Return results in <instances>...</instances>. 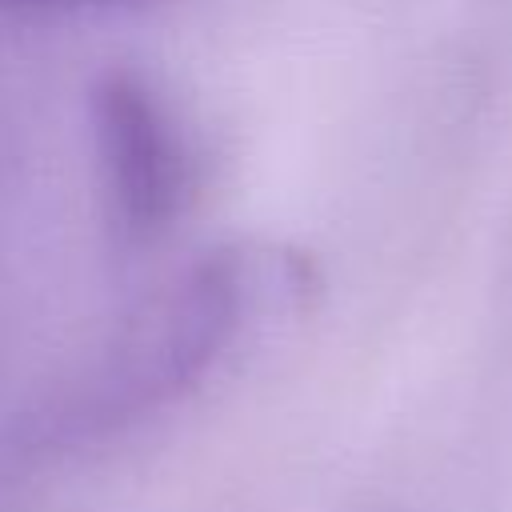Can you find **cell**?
<instances>
[{
  "mask_svg": "<svg viewBox=\"0 0 512 512\" xmlns=\"http://www.w3.org/2000/svg\"><path fill=\"white\" fill-rule=\"evenodd\" d=\"M92 144L112 228L140 244L160 236L188 200V144L172 108L140 76H104L92 92Z\"/></svg>",
  "mask_w": 512,
  "mask_h": 512,
  "instance_id": "cell-1",
  "label": "cell"
}]
</instances>
